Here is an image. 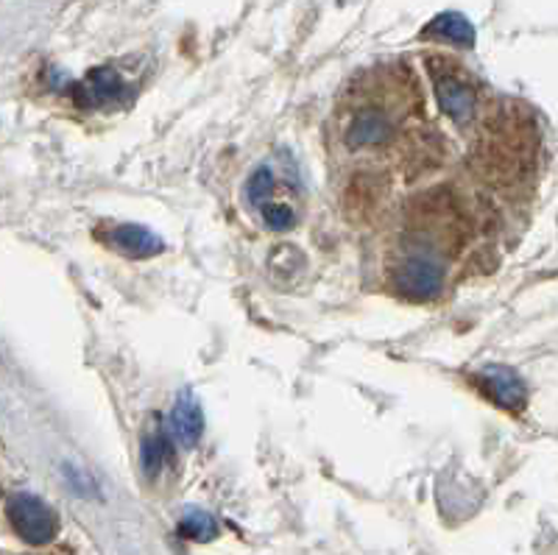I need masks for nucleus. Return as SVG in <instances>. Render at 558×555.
<instances>
[{"label": "nucleus", "instance_id": "5", "mask_svg": "<svg viewBox=\"0 0 558 555\" xmlns=\"http://www.w3.org/2000/svg\"><path fill=\"white\" fill-rule=\"evenodd\" d=\"M483 385H486L488 397L495 399L497 405H502L506 410H522L527 402L525 383H522L520 374L508 366H488L481 374Z\"/></svg>", "mask_w": 558, "mask_h": 555}, {"label": "nucleus", "instance_id": "12", "mask_svg": "<svg viewBox=\"0 0 558 555\" xmlns=\"http://www.w3.org/2000/svg\"><path fill=\"white\" fill-rule=\"evenodd\" d=\"M260 213L266 227L274 229V232H286V229L293 227V209L288 204H279L268 198V202L260 204Z\"/></svg>", "mask_w": 558, "mask_h": 555}, {"label": "nucleus", "instance_id": "4", "mask_svg": "<svg viewBox=\"0 0 558 555\" xmlns=\"http://www.w3.org/2000/svg\"><path fill=\"white\" fill-rule=\"evenodd\" d=\"M126 93L123 79L112 68H98L84 76V82L76 84V104L84 109H101L114 104Z\"/></svg>", "mask_w": 558, "mask_h": 555}, {"label": "nucleus", "instance_id": "1", "mask_svg": "<svg viewBox=\"0 0 558 555\" xmlns=\"http://www.w3.org/2000/svg\"><path fill=\"white\" fill-rule=\"evenodd\" d=\"M9 522L28 544H48L57 536V514L34 494H14L9 499Z\"/></svg>", "mask_w": 558, "mask_h": 555}, {"label": "nucleus", "instance_id": "7", "mask_svg": "<svg viewBox=\"0 0 558 555\" xmlns=\"http://www.w3.org/2000/svg\"><path fill=\"white\" fill-rule=\"evenodd\" d=\"M393 132V123L380 109H363L352 118L347 129V143L352 148H372L383 146Z\"/></svg>", "mask_w": 558, "mask_h": 555}, {"label": "nucleus", "instance_id": "6", "mask_svg": "<svg viewBox=\"0 0 558 555\" xmlns=\"http://www.w3.org/2000/svg\"><path fill=\"white\" fill-rule=\"evenodd\" d=\"M107 243L118 249L121 254H126V257H134V260L157 257V254L166 249V243H162L151 229L137 227V224H118V227H112Z\"/></svg>", "mask_w": 558, "mask_h": 555}, {"label": "nucleus", "instance_id": "8", "mask_svg": "<svg viewBox=\"0 0 558 555\" xmlns=\"http://www.w3.org/2000/svg\"><path fill=\"white\" fill-rule=\"evenodd\" d=\"M171 430L182 447H196L198 438H202L204 413H202V405H198V399L193 397L191 391L179 394L171 413Z\"/></svg>", "mask_w": 558, "mask_h": 555}, {"label": "nucleus", "instance_id": "3", "mask_svg": "<svg viewBox=\"0 0 558 555\" xmlns=\"http://www.w3.org/2000/svg\"><path fill=\"white\" fill-rule=\"evenodd\" d=\"M397 285H400L402 291L413 299H430L441 291V285H445V272H441V265L436 263L427 254H413L402 263V268L397 272Z\"/></svg>", "mask_w": 558, "mask_h": 555}, {"label": "nucleus", "instance_id": "2", "mask_svg": "<svg viewBox=\"0 0 558 555\" xmlns=\"http://www.w3.org/2000/svg\"><path fill=\"white\" fill-rule=\"evenodd\" d=\"M433 87H436V98L450 114L458 126H463L475 112V89L463 76H458L452 68H433Z\"/></svg>", "mask_w": 558, "mask_h": 555}, {"label": "nucleus", "instance_id": "10", "mask_svg": "<svg viewBox=\"0 0 558 555\" xmlns=\"http://www.w3.org/2000/svg\"><path fill=\"white\" fill-rule=\"evenodd\" d=\"M140 461H143V472L148 478H157L162 461H166V438L159 430H146L143 442H140Z\"/></svg>", "mask_w": 558, "mask_h": 555}, {"label": "nucleus", "instance_id": "11", "mask_svg": "<svg viewBox=\"0 0 558 555\" xmlns=\"http://www.w3.org/2000/svg\"><path fill=\"white\" fill-rule=\"evenodd\" d=\"M179 533L193 542H213L218 536V524L216 519L204 511H187L179 522Z\"/></svg>", "mask_w": 558, "mask_h": 555}, {"label": "nucleus", "instance_id": "9", "mask_svg": "<svg viewBox=\"0 0 558 555\" xmlns=\"http://www.w3.org/2000/svg\"><path fill=\"white\" fill-rule=\"evenodd\" d=\"M425 37L445 39V43L458 45V48H472V45H475V26H472L463 14L445 12L438 14L430 26L425 28Z\"/></svg>", "mask_w": 558, "mask_h": 555}, {"label": "nucleus", "instance_id": "13", "mask_svg": "<svg viewBox=\"0 0 558 555\" xmlns=\"http://www.w3.org/2000/svg\"><path fill=\"white\" fill-rule=\"evenodd\" d=\"M271 190H274L271 168H257V171L248 177L246 196H248V202L257 204V207H260L263 202H268V198H271Z\"/></svg>", "mask_w": 558, "mask_h": 555}]
</instances>
